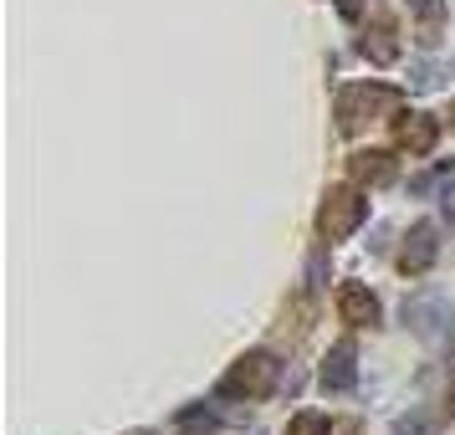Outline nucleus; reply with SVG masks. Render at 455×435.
Listing matches in <instances>:
<instances>
[{
    "label": "nucleus",
    "instance_id": "dca6fc26",
    "mask_svg": "<svg viewBox=\"0 0 455 435\" xmlns=\"http://www.w3.org/2000/svg\"><path fill=\"white\" fill-rule=\"evenodd\" d=\"M332 435H363V425H358V420H338V425H332Z\"/></svg>",
    "mask_w": 455,
    "mask_h": 435
},
{
    "label": "nucleus",
    "instance_id": "20e7f679",
    "mask_svg": "<svg viewBox=\"0 0 455 435\" xmlns=\"http://www.w3.org/2000/svg\"><path fill=\"white\" fill-rule=\"evenodd\" d=\"M348 174L358 189H384V185H394L399 165H394L389 149H358V154H348Z\"/></svg>",
    "mask_w": 455,
    "mask_h": 435
},
{
    "label": "nucleus",
    "instance_id": "ddd939ff",
    "mask_svg": "<svg viewBox=\"0 0 455 435\" xmlns=\"http://www.w3.org/2000/svg\"><path fill=\"white\" fill-rule=\"evenodd\" d=\"M287 435H328V420H323L317 410H302L297 420H291V431H287Z\"/></svg>",
    "mask_w": 455,
    "mask_h": 435
},
{
    "label": "nucleus",
    "instance_id": "6ab92c4d",
    "mask_svg": "<svg viewBox=\"0 0 455 435\" xmlns=\"http://www.w3.org/2000/svg\"><path fill=\"white\" fill-rule=\"evenodd\" d=\"M451 415H455V394H451Z\"/></svg>",
    "mask_w": 455,
    "mask_h": 435
},
{
    "label": "nucleus",
    "instance_id": "6e6552de",
    "mask_svg": "<svg viewBox=\"0 0 455 435\" xmlns=\"http://www.w3.org/2000/svg\"><path fill=\"white\" fill-rule=\"evenodd\" d=\"M435 139H440V124H435L430 113H399L394 118V144L410 149V154H430Z\"/></svg>",
    "mask_w": 455,
    "mask_h": 435
},
{
    "label": "nucleus",
    "instance_id": "a211bd4d",
    "mask_svg": "<svg viewBox=\"0 0 455 435\" xmlns=\"http://www.w3.org/2000/svg\"><path fill=\"white\" fill-rule=\"evenodd\" d=\"M451 128H455V103H451Z\"/></svg>",
    "mask_w": 455,
    "mask_h": 435
},
{
    "label": "nucleus",
    "instance_id": "1a4fd4ad",
    "mask_svg": "<svg viewBox=\"0 0 455 435\" xmlns=\"http://www.w3.org/2000/svg\"><path fill=\"white\" fill-rule=\"evenodd\" d=\"M338 312H343V323H353V328H379V318H384L379 297L369 287H358V282H348V287L338 292Z\"/></svg>",
    "mask_w": 455,
    "mask_h": 435
},
{
    "label": "nucleus",
    "instance_id": "f8f14e48",
    "mask_svg": "<svg viewBox=\"0 0 455 435\" xmlns=\"http://www.w3.org/2000/svg\"><path fill=\"white\" fill-rule=\"evenodd\" d=\"M180 431H185V435H215V431H220V420H215L205 405H189V410L180 415Z\"/></svg>",
    "mask_w": 455,
    "mask_h": 435
},
{
    "label": "nucleus",
    "instance_id": "9b49d317",
    "mask_svg": "<svg viewBox=\"0 0 455 435\" xmlns=\"http://www.w3.org/2000/svg\"><path fill=\"white\" fill-rule=\"evenodd\" d=\"M404 323H410L414 333L435 338V333H440V302H435V297H419V302H410V308H404Z\"/></svg>",
    "mask_w": 455,
    "mask_h": 435
},
{
    "label": "nucleus",
    "instance_id": "7ed1b4c3",
    "mask_svg": "<svg viewBox=\"0 0 455 435\" xmlns=\"http://www.w3.org/2000/svg\"><path fill=\"white\" fill-rule=\"evenodd\" d=\"M363 215H369V200L358 189L332 185L323 195V205H317V236L323 241H343V236H353V230L363 226Z\"/></svg>",
    "mask_w": 455,
    "mask_h": 435
},
{
    "label": "nucleus",
    "instance_id": "f3484780",
    "mask_svg": "<svg viewBox=\"0 0 455 435\" xmlns=\"http://www.w3.org/2000/svg\"><path fill=\"white\" fill-rule=\"evenodd\" d=\"M445 215H451V221H455V189H451V195H445Z\"/></svg>",
    "mask_w": 455,
    "mask_h": 435
},
{
    "label": "nucleus",
    "instance_id": "f257e3e1",
    "mask_svg": "<svg viewBox=\"0 0 455 435\" xmlns=\"http://www.w3.org/2000/svg\"><path fill=\"white\" fill-rule=\"evenodd\" d=\"M404 103V93L399 87H384V83H348L338 93V128L343 133H358V128L379 124V118H389L399 113Z\"/></svg>",
    "mask_w": 455,
    "mask_h": 435
},
{
    "label": "nucleus",
    "instance_id": "9d476101",
    "mask_svg": "<svg viewBox=\"0 0 455 435\" xmlns=\"http://www.w3.org/2000/svg\"><path fill=\"white\" fill-rule=\"evenodd\" d=\"M414 36H419V46H440V36H445V0H414Z\"/></svg>",
    "mask_w": 455,
    "mask_h": 435
},
{
    "label": "nucleus",
    "instance_id": "0eeeda50",
    "mask_svg": "<svg viewBox=\"0 0 455 435\" xmlns=\"http://www.w3.org/2000/svg\"><path fill=\"white\" fill-rule=\"evenodd\" d=\"M358 52L369 57L373 67H389V62H399V31H394V21L379 11L369 26H363V36H358Z\"/></svg>",
    "mask_w": 455,
    "mask_h": 435
},
{
    "label": "nucleus",
    "instance_id": "2eb2a0df",
    "mask_svg": "<svg viewBox=\"0 0 455 435\" xmlns=\"http://www.w3.org/2000/svg\"><path fill=\"white\" fill-rule=\"evenodd\" d=\"M394 435H425V420H419V415H414V420H399Z\"/></svg>",
    "mask_w": 455,
    "mask_h": 435
},
{
    "label": "nucleus",
    "instance_id": "f03ea898",
    "mask_svg": "<svg viewBox=\"0 0 455 435\" xmlns=\"http://www.w3.org/2000/svg\"><path fill=\"white\" fill-rule=\"evenodd\" d=\"M282 384V364L271 353H241L220 379V399H267Z\"/></svg>",
    "mask_w": 455,
    "mask_h": 435
},
{
    "label": "nucleus",
    "instance_id": "4468645a",
    "mask_svg": "<svg viewBox=\"0 0 455 435\" xmlns=\"http://www.w3.org/2000/svg\"><path fill=\"white\" fill-rule=\"evenodd\" d=\"M410 83H414V87H435V83H440V67H435V62H419Z\"/></svg>",
    "mask_w": 455,
    "mask_h": 435
},
{
    "label": "nucleus",
    "instance_id": "423d86ee",
    "mask_svg": "<svg viewBox=\"0 0 455 435\" xmlns=\"http://www.w3.org/2000/svg\"><path fill=\"white\" fill-rule=\"evenodd\" d=\"M317 379H323V390H328V394L353 390V379H358V349H353V338H338V343H332Z\"/></svg>",
    "mask_w": 455,
    "mask_h": 435
},
{
    "label": "nucleus",
    "instance_id": "39448f33",
    "mask_svg": "<svg viewBox=\"0 0 455 435\" xmlns=\"http://www.w3.org/2000/svg\"><path fill=\"white\" fill-rule=\"evenodd\" d=\"M435 256H440L435 226H430V221H419V226H410V236H404V246H399V271H404V277H425V271L435 267Z\"/></svg>",
    "mask_w": 455,
    "mask_h": 435
}]
</instances>
